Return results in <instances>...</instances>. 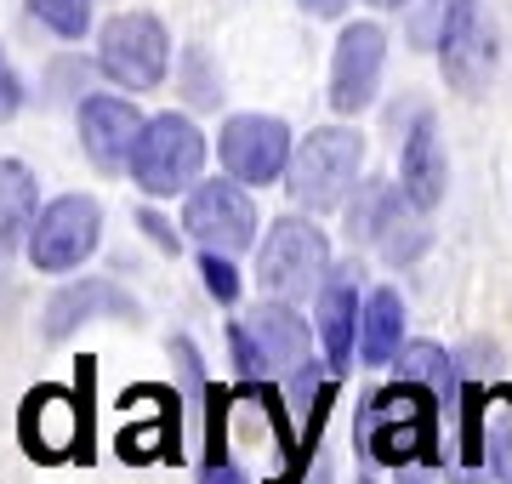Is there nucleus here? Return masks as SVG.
<instances>
[{"instance_id":"1","label":"nucleus","mask_w":512,"mask_h":484,"mask_svg":"<svg viewBox=\"0 0 512 484\" xmlns=\"http://www.w3.org/2000/svg\"><path fill=\"white\" fill-rule=\"evenodd\" d=\"M439 393L399 376L393 388H382L370 405H359L353 422V445L382 467H410V462H439Z\"/></svg>"},{"instance_id":"2","label":"nucleus","mask_w":512,"mask_h":484,"mask_svg":"<svg viewBox=\"0 0 512 484\" xmlns=\"http://www.w3.org/2000/svg\"><path fill=\"white\" fill-rule=\"evenodd\" d=\"M97 359H74V388H35L18 410V439L35 462H92Z\"/></svg>"},{"instance_id":"3","label":"nucleus","mask_w":512,"mask_h":484,"mask_svg":"<svg viewBox=\"0 0 512 484\" xmlns=\"http://www.w3.org/2000/svg\"><path fill=\"white\" fill-rule=\"evenodd\" d=\"M256 280L268 297L308 302L330 280V240L308 217H274V228L256 245Z\"/></svg>"},{"instance_id":"4","label":"nucleus","mask_w":512,"mask_h":484,"mask_svg":"<svg viewBox=\"0 0 512 484\" xmlns=\"http://www.w3.org/2000/svg\"><path fill=\"white\" fill-rule=\"evenodd\" d=\"M359 166H365V137L353 126H319L296 143L285 188L302 211H336L348 200V188L359 183Z\"/></svg>"},{"instance_id":"5","label":"nucleus","mask_w":512,"mask_h":484,"mask_svg":"<svg viewBox=\"0 0 512 484\" xmlns=\"http://www.w3.org/2000/svg\"><path fill=\"white\" fill-rule=\"evenodd\" d=\"M200 166H205V137L188 114H154L137 137V154H131V177L148 200H171V194L194 188Z\"/></svg>"},{"instance_id":"6","label":"nucleus","mask_w":512,"mask_h":484,"mask_svg":"<svg viewBox=\"0 0 512 484\" xmlns=\"http://www.w3.org/2000/svg\"><path fill=\"white\" fill-rule=\"evenodd\" d=\"M97 69L126 86V92H154L171 69V35L154 12H114L97 35Z\"/></svg>"},{"instance_id":"7","label":"nucleus","mask_w":512,"mask_h":484,"mask_svg":"<svg viewBox=\"0 0 512 484\" xmlns=\"http://www.w3.org/2000/svg\"><path fill=\"white\" fill-rule=\"evenodd\" d=\"M97 240H103V205L92 194H57L40 205L29 228V262L40 274H69L80 262H92Z\"/></svg>"},{"instance_id":"8","label":"nucleus","mask_w":512,"mask_h":484,"mask_svg":"<svg viewBox=\"0 0 512 484\" xmlns=\"http://www.w3.org/2000/svg\"><path fill=\"white\" fill-rule=\"evenodd\" d=\"M183 234L205 251H222V257H239L256 245V205L245 194L239 177L222 171L217 183H194L183 200Z\"/></svg>"},{"instance_id":"9","label":"nucleus","mask_w":512,"mask_h":484,"mask_svg":"<svg viewBox=\"0 0 512 484\" xmlns=\"http://www.w3.org/2000/svg\"><path fill=\"white\" fill-rule=\"evenodd\" d=\"M222 171L239 183H279L291 171V126L279 114H228V126L217 137Z\"/></svg>"},{"instance_id":"10","label":"nucleus","mask_w":512,"mask_h":484,"mask_svg":"<svg viewBox=\"0 0 512 484\" xmlns=\"http://www.w3.org/2000/svg\"><path fill=\"white\" fill-rule=\"evenodd\" d=\"M387 69V35L382 23H348L336 52H330V109L336 114H365L376 103Z\"/></svg>"},{"instance_id":"11","label":"nucleus","mask_w":512,"mask_h":484,"mask_svg":"<svg viewBox=\"0 0 512 484\" xmlns=\"http://www.w3.org/2000/svg\"><path fill=\"white\" fill-rule=\"evenodd\" d=\"M439 63H444V80L467 97H478L490 86L495 63H501V40H495L490 18L478 12V0H456V12H450V23L439 35Z\"/></svg>"},{"instance_id":"12","label":"nucleus","mask_w":512,"mask_h":484,"mask_svg":"<svg viewBox=\"0 0 512 484\" xmlns=\"http://www.w3.org/2000/svg\"><path fill=\"white\" fill-rule=\"evenodd\" d=\"M126 410H143V422L120 428V456L131 467L137 462H183V410H188L183 393L143 382V388L126 393Z\"/></svg>"},{"instance_id":"13","label":"nucleus","mask_w":512,"mask_h":484,"mask_svg":"<svg viewBox=\"0 0 512 484\" xmlns=\"http://www.w3.org/2000/svg\"><path fill=\"white\" fill-rule=\"evenodd\" d=\"M74 120H80V149H86V160H92L97 171H131L137 137H143V126H148L143 114H137V103L92 92V97H80Z\"/></svg>"},{"instance_id":"14","label":"nucleus","mask_w":512,"mask_h":484,"mask_svg":"<svg viewBox=\"0 0 512 484\" xmlns=\"http://www.w3.org/2000/svg\"><path fill=\"white\" fill-rule=\"evenodd\" d=\"M86 319H143V308H137V297L120 291L114 280H74L46 302L40 336H46V342H63V336H74Z\"/></svg>"},{"instance_id":"15","label":"nucleus","mask_w":512,"mask_h":484,"mask_svg":"<svg viewBox=\"0 0 512 484\" xmlns=\"http://www.w3.org/2000/svg\"><path fill=\"white\" fill-rule=\"evenodd\" d=\"M319 342H325V365L336 376L348 371V359L359 354V314H365V297H359V268H330V280L319 285Z\"/></svg>"},{"instance_id":"16","label":"nucleus","mask_w":512,"mask_h":484,"mask_svg":"<svg viewBox=\"0 0 512 484\" xmlns=\"http://www.w3.org/2000/svg\"><path fill=\"white\" fill-rule=\"evenodd\" d=\"M251 331L262 342V354L274 365V382H291L296 371L313 365V325L296 314V302L285 297H268L251 308Z\"/></svg>"},{"instance_id":"17","label":"nucleus","mask_w":512,"mask_h":484,"mask_svg":"<svg viewBox=\"0 0 512 484\" xmlns=\"http://www.w3.org/2000/svg\"><path fill=\"white\" fill-rule=\"evenodd\" d=\"M444 183H450V160H444V143H439V120L416 114V126H410L399 149V188L410 194L416 211H433L444 200Z\"/></svg>"},{"instance_id":"18","label":"nucleus","mask_w":512,"mask_h":484,"mask_svg":"<svg viewBox=\"0 0 512 484\" xmlns=\"http://www.w3.org/2000/svg\"><path fill=\"white\" fill-rule=\"evenodd\" d=\"M35 217H40L35 171L23 166V160H0V262L29 240Z\"/></svg>"},{"instance_id":"19","label":"nucleus","mask_w":512,"mask_h":484,"mask_svg":"<svg viewBox=\"0 0 512 484\" xmlns=\"http://www.w3.org/2000/svg\"><path fill=\"white\" fill-rule=\"evenodd\" d=\"M404 348V302L399 291H370L365 297V314H359V354L365 365H393Z\"/></svg>"},{"instance_id":"20","label":"nucleus","mask_w":512,"mask_h":484,"mask_svg":"<svg viewBox=\"0 0 512 484\" xmlns=\"http://www.w3.org/2000/svg\"><path fill=\"white\" fill-rule=\"evenodd\" d=\"M404 205H410V194L393 183H382V177H370L365 188H359V200L348 205V240L353 245H382V234L393 228V217H399Z\"/></svg>"},{"instance_id":"21","label":"nucleus","mask_w":512,"mask_h":484,"mask_svg":"<svg viewBox=\"0 0 512 484\" xmlns=\"http://www.w3.org/2000/svg\"><path fill=\"white\" fill-rule=\"evenodd\" d=\"M330 399H336V371H330L325 382H319V393L302 405V445H296V456L279 467L268 484H302V479H308L313 456H319V439H325V422H330Z\"/></svg>"},{"instance_id":"22","label":"nucleus","mask_w":512,"mask_h":484,"mask_svg":"<svg viewBox=\"0 0 512 484\" xmlns=\"http://www.w3.org/2000/svg\"><path fill=\"white\" fill-rule=\"evenodd\" d=\"M393 371L410 376V382H421V388H433L439 405H456V359L444 354L439 342H410V348H399Z\"/></svg>"},{"instance_id":"23","label":"nucleus","mask_w":512,"mask_h":484,"mask_svg":"<svg viewBox=\"0 0 512 484\" xmlns=\"http://www.w3.org/2000/svg\"><path fill=\"white\" fill-rule=\"evenodd\" d=\"M495 405V388H478V382H467L461 388V467L467 473H478L484 467V416H490Z\"/></svg>"},{"instance_id":"24","label":"nucleus","mask_w":512,"mask_h":484,"mask_svg":"<svg viewBox=\"0 0 512 484\" xmlns=\"http://www.w3.org/2000/svg\"><path fill=\"white\" fill-rule=\"evenodd\" d=\"M427 240H433V234L421 228L416 205H404L399 217H393V228H387V234H382V245H376V251H382L387 262H416L421 251H427Z\"/></svg>"},{"instance_id":"25","label":"nucleus","mask_w":512,"mask_h":484,"mask_svg":"<svg viewBox=\"0 0 512 484\" xmlns=\"http://www.w3.org/2000/svg\"><path fill=\"white\" fill-rule=\"evenodd\" d=\"M29 12L63 40H80L92 29V0H29Z\"/></svg>"},{"instance_id":"26","label":"nucleus","mask_w":512,"mask_h":484,"mask_svg":"<svg viewBox=\"0 0 512 484\" xmlns=\"http://www.w3.org/2000/svg\"><path fill=\"white\" fill-rule=\"evenodd\" d=\"M228 348H234V371L239 382H251V376H274L268 354H262V342H256L251 319H228Z\"/></svg>"},{"instance_id":"27","label":"nucleus","mask_w":512,"mask_h":484,"mask_svg":"<svg viewBox=\"0 0 512 484\" xmlns=\"http://www.w3.org/2000/svg\"><path fill=\"white\" fill-rule=\"evenodd\" d=\"M200 274H205V291L222 302V308H234L239 302V274H234V257H222V251H205L200 257Z\"/></svg>"},{"instance_id":"28","label":"nucleus","mask_w":512,"mask_h":484,"mask_svg":"<svg viewBox=\"0 0 512 484\" xmlns=\"http://www.w3.org/2000/svg\"><path fill=\"white\" fill-rule=\"evenodd\" d=\"M450 12H456V0H421L416 18H410V40L439 52V35H444V23H450Z\"/></svg>"},{"instance_id":"29","label":"nucleus","mask_w":512,"mask_h":484,"mask_svg":"<svg viewBox=\"0 0 512 484\" xmlns=\"http://www.w3.org/2000/svg\"><path fill=\"white\" fill-rule=\"evenodd\" d=\"M171 354H177V365H183V382H188V399H200L205 405V359H200V348L188 342V336H171Z\"/></svg>"},{"instance_id":"30","label":"nucleus","mask_w":512,"mask_h":484,"mask_svg":"<svg viewBox=\"0 0 512 484\" xmlns=\"http://www.w3.org/2000/svg\"><path fill=\"white\" fill-rule=\"evenodd\" d=\"M183 63L194 69V86H188V97H194L200 109H211V103H217V80H211V69H205V52H188Z\"/></svg>"},{"instance_id":"31","label":"nucleus","mask_w":512,"mask_h":484,"mask_svg":"<svg viewBox=\"0 0 512 484\" xmlns=\"http://www.w3.org/2000/svg\"><path fill=\"white\" fill-rule=\"evenodd\" d=\"M18 109H23V80H18V69L6 63V52H0V120H12Z\"/></svg>"},{"instance_id":"32","label":"nucleus","mask_w":512,"mask_h":484,"mask_svg":"<svg viewBox=\"0 0 512 484\" xmlns=\"http://www.w3.org/2000/svg\"><path fill=\"white\" fill-rule=\"evenodd\" d=\"M495 399L507 405V445H501V433H495V473L512 484V388H495Z\"/></svg>"},{"instance_id":"33","label":"nucleus","mask_w":512,"mask_h":484,"mask_svg":"<svg viewBox=\"0 0 512 484\" xmlns=\"http://www.w3.org/2000/svg\"><path fill=\"white\" fill-rule=\"evenodd\" d=\"M137 228H143L148 240L160 245V251H177V234H171V223H165L160 211H137Z\"/></svg>"},{"instance_id":"34","label":"nucleus","mask_w":512,"mask_h":484,"mask_svg":"<svg viewBox=\"0 0 512 484\" xmlns=\"http://www.w3.org/2000/svg\"><path fill=\"white\" fill-rule=\"evenodd\" d=\"M200 484H251V479H245V473H239L234 462H205Z\"/></svg>"},{"instance_id":"35","label":"nucleus","mask_w":512,"mask_h":484,"mask_svg":"<svg viewBox=\"0 0 512 484\" xmlns=\"http://www.w3.org/2000/svg\"><path fill=\"white\" fill-rule=\"evenodd\" d=\"M296 6H302L308 18H342V12H348V0H296Z\"/></svg>"},{"instance_id":"36","label":"nucleus","mask_w":512,"mask_h":484,"mask_svg":"<svg viewBox=\"0 0 512 484\" xmlns=\"http://www.w3.org/2000/svg\"><path fill=\"white\" fill-rule=\"evenodd\" d=\"M399 484H427V462H410V467H399Z\"/></svg>"},{"instance_id":"37","label":"nucleus","mask_w":512,"mask_h":484,"mask_svg":"<svg viewBox=\"0 0 512 484\" xmlns=\"http://www.w3.org/2000/svg\"><path fill=\"white\" fill-rule=\"evenodd\" d=\"M365 6H382V12H393V6H404V0H365Z\"/></svg>"}]
</instances>
